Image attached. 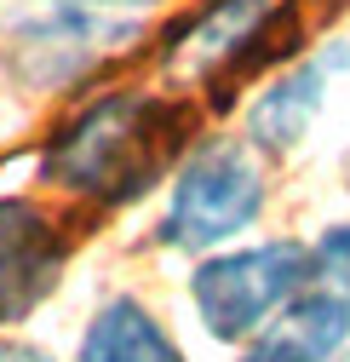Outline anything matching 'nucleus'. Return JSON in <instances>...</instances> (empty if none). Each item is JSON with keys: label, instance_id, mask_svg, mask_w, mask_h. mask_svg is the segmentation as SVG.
<instances>
[{"label": "nucleus", "instance_id": "obj_1", "mask_svg": "<svg viewBox=\"0 0 350 362\" xmlns=\"http://www.w3.org/2000/svg\"><path fill=\"white\" fill-rule=\"evenodd\" d=\"M184 144V110L161 93H104L47 144V178L86 202H138Z\"/></svg>", "mask_w": 350, "mask_h": 362}, {"label": "nucleus", "instance_id": "obj_2", "mask_svg": "<svg viewBox=\"0 0 350 362\" xmlns=\"http://www.w3.org/2000/svg\"><path fill=\"white\" fill-rule=\"evenodd\" d=\"M265 196H270V173L247 139H201L172 173L161 242L179 253H218L258 224Z\"/></svg>", "mask_w": 350, "mask_h": 362}, {"label": "nucleus", "instance_id": "obj_3", "mask_svg": "<svg viewBox=\"0 0 350 362\" xmlns=\"http://www.w3.org/2000/svg\"><path fill=\"white\" fill-rule=\"evenodd\" d=\"M126 40L138 23L115 0H18L0 18V58L23 86H69Z\"/></svg>", "mask_w": 350, "mask_h": 362}, {"label": "nucleus", "instance_id": "obj_4", "mask_svg": "<svg viewBox=\"0 0 350 362\" xmlns=\"http://www.w3.org/2000/svg\"><path fill=\"white\" fill-rule=\"evenodd\" d=\"M316 276V259H310V242L298 236H270L258 247H230V253H207L190 276V299H195V316L201 328L218 339V345H241L253 339L270 316L304 293Z\"/></svg>", "mask_w": 350, "mask_h": 362}, {"label": "nucleus", "instance_id": "obj_5", "mask_svg": "<svg viewBox=\"0 0 350 362\" xmlns=\"http://www.w3.org/2000/svg\"><path fill=\"white\" fill-rule=\"evenodd\" d=\"M270 18H276V0H207L201 12H190L167 35L161 69L179 86H218L247 58L265 52Z\"/></svg>", "mask_w": 350, "mask_h": 362}, {"label": "nucleus", "instance_id": "obj_6", "mask_svg": "<svg viewBox=\"0 0 350 362\" xmlns=\"http://www.w3.org/2000/svg\"><path fill=\"white\" fill-rule=\"evenodd\" d=\"M64 270V236L29 196H0V322L29 316Z\"/></svg>", "mask_w": 350, "mask_h": 362}, {"label": "nucleus", "instance_id": "obj_7", "mask_svg": "<svg viewBox=\"0 0 350 362\" xmlns=\"http://www.w3.org/2000/svg\"><path fill=\"white\" fill-rule=\"evenodd\" d=\"M344 345H350V305L327 288H304L253 334L241 362H339Z\"/></svg>", "mask_w": 350, "mask_h": 362}, {"label": "nucleus", "instance_id": "obj_8", "mask_svg": "<svg viewBox=\"0 0 350 362\" xmlns=\"http://www.w3.org/2000/svg\"><path fill=\"white\" fill-rule=\"evenodd\" d=\"M344 64V52H316L293 64L282 81H270L265 93L253 98L247 110V144L258 156H287L304 144V132H310V121L322 115V98H327V81L333 69Z\"/></svg>", "mask_w": 350, "mask_h": 362}, {"label": "nucleus", "instance_id": "obj_9", "mask_svg": "<svg viewBox=\"0 0 350 362\" xmlns=\"http://www.w3.org/2000/svg\"><path fill=\"white\" fill-rule=\"evenodd\" d=\"M80 362H184V351L161 328V316L144 299L115 293V299H104L92 310V322H86Z\"/></svg>", "mask_w": 350, "mask_h": 362}, {"label": "nucleus", "instance_id": "obj_10", "mask_svg": "<svg viewBox=\"0 0 350 362\" xmlns=\"http://www.w3.org/2000/svg\"><path fill=\"white\" fill-rule=\"evenodd\" d=\"M310 259H316L322 288H327V293H339V299L350 305V224H327L322 242L310 247Z\"/></svg>", "mask_w": 350, "mask_h": 362}, {"label": "nucleus", "instance_id": "obj_11", "mask_svg": "<svg viewBox=\"0 0 350 362\" xmlns=\"http://www.w3.org/2000/svg\"><path fill=\"white\" fill-rule=\"evenodd\" d=\"M0 362H58V356L29 345V339H0Z\"/></svg>", "mask_w": 350, "mask_h": 362}, {"label": "nucleus", "instance_id": "obj_12", "mask_svg": "<svg viewBox=\"0 0 350 362\" xmlns=\"http://www.w3.org/2000/svg\"><path fill=\"white\" fill-rule=\"evenodd\" d=\"M126 6H161V0H126Z\"/></svg>", "mask_w": 350, "mask_h": 362}]
</instances>
